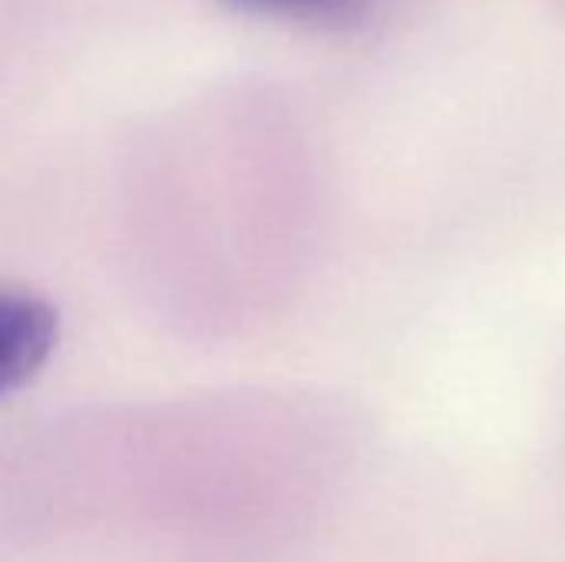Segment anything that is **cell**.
<instances>
[{
    "label": "cell",
    "mask_w": 565,
    "mask_h": 562,
    "mask_svg": "<svg viewBox=\"0 0 565 562\" xmlns=\"http://www.w3.org/2000/svg\"><path fill=\"white\" fill-rule=\"evenodd\" d=\"M60 321L50 301L30 291H7L0 298V374L3 388L30 384L53 354Z\"/></svg>",
    "instance_id": "1"
},
{
    "label": "cell",
    "mask_w": 565,
    "mask_h": 562,
    "mask_svg": "<svg viewBox=\"0 0 565 562\" xmlns=\"http://www.w3.org/2000/svg\"><path fill=\"white\" fill-rule=\"evenodd\" d=\"M232 10L301 20V23H348L367 10L371 0H222Z\"/></svg>",
    "instance_id": "2"
}]
</instances>
